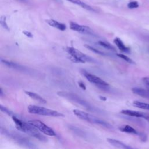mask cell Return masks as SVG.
Here are the masks:
<instances>
[{"label": "cell", "mask_w": 149, "mask_h": 149, "mask_svg": "<svg viewBox=\"0 0 149 149\" xmlns=\"http://www.w3.org/2000/svg\"><path fill=\"white\" fill-rule=\"evenodd\" d=\"M12 118L15 123L16 127L17 130L31 137H34L40 141L43 142L47 141V138L44 136L36 127L30 124L29 122H24L15 115L12 116Z\"/></svg>", "instance_id": "6da1fadb"}, {"label": "cell", "mask_w": 149, "mask_h": 149, "mask_svg": "<svg viewBox=\"0 0 149 149\" xmlns=\"http://www.w3.org/2000/svg\"><path fill=\"white\" fill-rule=\"evenodd\" d=\"M1 133L23 147L30 149H34L36 148V146L28 138L16 132L1 127Z\"/></svg>", "instance_id": "7a4b0ae2"}, {"label": "cell", "mask_w": 149, "mask_h": 149, "mask_svg": "<svg viewBox=\"0 0 149 149\" xmlns=\"http://www.w3.org/2000/svg\"><path fill=\"white\" fill-rule=\"evenodd\" d=\"M73 112L76 116H77L79 118H80L83 120H85V121L91 123L101 125V126L105 127L107 128H109V129L112 128V125L111 124H109L108 122H107L102 119H101L98 118V117H96L89 113L84 112V111L79 110V109H74L73 111Z\"/></svg>", "instance_id": "3957f363"}, {"label": "cell", "mask_w": 149, "mask_h": 149, "mask_svg": "<svg viewBox=\"0 0 149 149\" xmlns=\"http://www.w3.org/2000/svg\"><path fill=\"white\" fill-rule=\"evenodd\" d=\"M58 95L60 97H63L65 98H66L70 101H72L73 102H74L75 103H77L86 109H87L89 111H94L97 112L98 111L99 109L96 108L95 107H93L90 104H89L88 102L85 101L84 100L82 99L80 97H79L77 95L72 93H69V92H66V91H59L58 92Z\"/></svg>", "instance_id": "277c9868"}, {"label": "cell", "mask_w": 149, "mask_h": 149, "mask_svg": "<svg viewBox=\"0 0 149 149\" xmlns=\"http://www.w3.org/2000/svg\"><path fill=\"white\" fill-rule=\"evenodd\" d=\"M28 112L32 114L52 116V117H59L64 116V115L53 109H48L43 107L35 105H30L27 107Z\"/></svg>", "instance_id": "5b68a950"}, {"label": "cell", "mask_w": 149, "mask_h": 149, "mask_svg": "<svg viewBox=\"0 0 149 149\" xmlns=\"http://www.w3.org/2000/svg\"><path fill=\"white\" fill-rule=\"evenodd\" d=\"M66 50L70 55L69 59L74 62L84 63L85 62L94 61V59L91 58L73 47H67Z\"/></svg>", "instance_id": "8992f818"}, {"label": "cell", "mask_w": 149, "mask_h": 149, "mask_svg": "<svg viewBox=\"0 0 149 149\" xmlns=\"http://www.w3.org/2000/svg\"><path fill=\"white\" fill-rule=\"evenodd\" d=\"M28 122L34 127H36L41 133H43L45 135L49 136H55L56 135L55 132L52 128H51L50 127H49L39 120L34 119L29 120Z\"/></svg>", "instance_id": "52a82bcc"}, {"label": "cell", "mask_w": 149, "mask_h": 149, "mask_svg": "<svg viewBox=\"0 0 149 149\" xmlns=\"http://www.w3.org/2000/svg\"><path fill=\"white\" fill-rule=\"evenodd\" d=\"M83 74L85 76V77L88 80L90 83L95 84L97 86L100 87H108L109 86L108 83H107L106 81L103 80L102 79H100V77L90 74L87 72H84Z\"/></svg>", "instance_id": "ba28073f"}, {"label": "cell", "mask_w": 149, "mask_h": 149, "mask_svg": "<svg viewBox=\"0 0 149 149\" xmlns=\"http://www.w3.org/2000/svg\"><path fill=\"white\" fill-rule=\"evenodd\" d=\"M70 24V28L76 31L83 33V34H93V31L92 30L86 26H83V25H80L76 23L71 22L69 23Z\"/></svg>", "instance_id": "9c48e42d"}, {"label": "cell", "mask_w": 149, "mask_h": 149, "mask_svg": "<svg viewBox=\"0 0 149 149\" xmlns=\"http://www.w3.org/2000/svg\"><path fill=\"white\" fill-rule=\"evenodd\" d=\"M121 113L125 115L129 116L131 117L144 118L146 120L149 121V114L144 112L131 110V109H123L121 111Z\"/></svg>", "instance_id": "30bf717a"}, {"label": "cell", "mask_w": 149, "mask_h": 149, "mask_svg": "<svg viewBox=\"0 0 149 149\" xmlns=\"http://www.w3.org/2000/svg\"><path fill=\"white\" fill-rule=\"evenodd\" d=\"M107 140L109 144H111L112 146H114L116 148H118L119 149H134L131 147L130 146L125 144V143H122L119 140L113 139H111V138H108Z\"/></svg>", "instance_id": "8fae6325"}, {"label": "cell", "mask_w": 149, "mask_h": 149, "mask_svg": "<svg viewBox=\"0 0 149 149\" xmlns=\"http://www.w3.org/2000/svg\"><path fill=\"white\" fill-rule=\"evenodd\" d=\"M45 22L49 26H51L53 27L56 28V29H58L60 30L64 31L66 29V27L65 24H64L63 23H59L56 20H53V19H47V20H45Z\"/></svg>", "instance_id": "7c38bea8"}, {"label": "cell", "mask_w": 149, "mask_h": 149, "mask_svg": "<svg viewBox=\"0 0 149 149\" xmlns=\"http://www.w3.org/2000/svg\"><path fill=\"white\" fill-rule=\"evenodd\" d=\"M132 92L135 94H137L143 98H149V91L147 90L139 87H134L132 89Z\"/></svg>", "instance_id": "4fadbf2b"}, {"label": "cell", "mask_w": 149, "mask_h": 149, "mask_svg": "<svg viewBox=\"0 0 149 149\" xmlns=\"http://www.w3.org/2000/svg\"><path fill=\"white\" fill-rule=\"evenodd\" d=\"M1 61L2 63H3L5 65L10 68H13L15 69H17V70H24L25 69L24 68H23L22 66L20 65L18 63H15V62H12L10 61H8L6 60H3V59H1Z\"/></svg>", "instance_id": "5bb4252c"}, {"label": "cell", "mask_w": 149, "mask_h": 149, "mask_svg": "<svg viewBox=\"0 0 149 149\" xmlns=\"http://www.w3.org/2000/svg\"><path fill=\"white\" fill-rule=\"evenodd\" d=\"M25 93L29 96L30 98L34 99V100L42 103V104H45L47 102L46 100L43 98L42 97H41L40 95L34 93V92H31V91H25Z\"/></svg>", "instance_id": "9a60e30c"}, {"label": "cell", "mask_w": 149, "mask_h": 149, "mask_svg": "<svg viewBox=\"0 0 149 149\" xmlns=\"http://www.w3.org/2000/svg\"><path fill=\"white\" fill-rule=\"evenodd\" d=\"M119 129L123 132H125V133H130V134H136V135H140L139 133L133 127L127 125H123L121 126L120 127H119Z\"/></svg>", "instance_id": "2e32d148"}, {"label": "cell", "mask_w": 149, "mask_h": 149, "mask_svg": "<svg viewBox=\"0 0 149 149\" xmlns=\"http://www.w3.org/2000/svg\"><path fill=\"white\" fill-rule=\"evenodd\" d=\"M114 42L118 47V48L122 51L125 52H130V49L127 47H126L122 41L119 38H115L114 40Z\"/></svg>", "instance_id": "e0dca14e"}, {"label": "cell", "mask_w": 149, "mask_h": 149, "mask_svg": "<svg viewBox=\"0 0 149 149\" xmlns=\"http://www.w3.org/2000/svg\"><path fill=\"white\" fill-rule=\"evenodd\" d=\"M133 106H134L136 107H137L139 108H141V109H143L149 111V104L140 102V101H134L133 102Z\"/></svg>", "instance_id": "ac0fdd59"}, {"label": "cell", "mask_w": 149, "mask_h": 149, "mask_svg": "<svg viewBox=\"0 0 149 149\" xmlns=\"http://www.w3.org/2000/svg\"><path fill=\"white\" fill-rule=\"evenodd\" d=\"M98 42L101 46H102L104 48H105L108 49L112 50V51H115L116 50L115 48L108 42H104V41H99Z\"/></svg>", "instance_id": "d6986e66"}, {"label": "cell", "mask_w": 149, "mask_h": 149, "mask_svg": "<svg viewBox=\"0 0 149 149\" xmlns=\"http://www.w3.org/2000/svg\"><path fill=\"white\" fill-rule=\"evenodd\" d=\"M84 47L87 48L88 49H89L91 51H92V52H93L94 53H96L97 54H99V55H103V56L107 55L104 52H102V51H100V50H98V49H96V48H94V47H91V46H90L89 45H87V44L84 45Z\"/></svg>", "instance_id": "ffe728a7"}, {"label": "cell", "mask_w": 149, "mask_h": 149, "mask_svg": "<svg viewBox=\"0 0 149 149\" xmlns=\"http://www.w3.org/2000/svg\"><path fill=\"white\" fill-rule=\"evenodd\" d=\"M116 55H117L118 56H119V58L125 60L126 62H127L129 63H131V64H135V62L132 59H130L128 56H126L125 55H123V54H117Z\"/></svg>", "instance_id": "44dd1931"}, {"label": "cell", "mask_w": 149, "mask_h": 149, "mask_svg": "<svg viewBox=\"0 0 149 149\" xmlns=\"http://www.w3.org/2000/svg\"><path fill=\"white\" fill-rule=\"evenodd\" d=\"M0 109H1V111L2 112H3L6 113L7 115H9V116H12L14 115H13V113L12 111H10L9 109H8L7 108H6L5 107H3V106L2 105H0Z\"/></svg>", "instance_id": "7402d4cb"}, {"label": "cell", "mask_w": 149, "mask_h": 149, "mask_svg": "<svg viewBox=\"0 0 149 149\" xmlns=\"http://www.w3.org/2000/svg\"><path fill=\"white\" fill-rule=\"evenodd\" d=\"M5 19H6L5 17L2 16V17H1V19H0V24H1V26H2L5 29H6L7 30H9V27H8V26L7 23H6Z\"/></svg>", "instance_id": "603a6c76"}, {"label": "cell", "mask_w": 149, "mask_h": 149, "mask_svg": "<svg viewBox=\"0 0 149 149\" xmlns=\"http://www.w3.org/2000/svg\"><path fill=\"white\" fill-rule=\"evenodd\" d=\"M139 6V3L137 1H132L127 4V7L129 9H134Z\"/></svg>", "instance_id": "cb8c5ba5"}, {"label": "cell", "mask_w": 149, "mask_h": 149, "mask_svg": "<svg viewBox=\"0 0 149 149\" xmlns=\"http://www.w3.org/2000/svg\"><path fill=\"white\" fill-rule=\"evenodd\" d=\"M142 80L144 85L147 87V90L149 91V77H144Z\"/></svg>", "instance_id": "d4e9b609"}, {"label": "cell", "mask_w": 149, "mask_h": 149, "mask_svg": "<svg viewBox=\"0 0 149 149\" xmlns=\"http://www.w3.org/2000/svg\"><path fill=\"white\" fill-rule=\"evenodd\" d=\"M67 1L80 6H81L82 4L83 3V2H82L81 0H67Z\"/></svg>", "instance_id": "484cf974"}, {"label": "cell", "mask_w": 149, "mask_h": 149, "mask_svg": "<svg viewBox=\"0 0 149 149\" xmlns=\"http://www.w3.org/2000/svg\"><path fill=\"white\" fill-rule=\"evenodd\" d=\"M23 33L26 35L27 37H33V34L29 32V31H23Z\"/></svg>", "instance_id": "4316f807"}, {"label": "cell", "mask_w": 149, "mask_h": 149, "mask_svg": "<svg viewBox=\"0 0 149 149\" xmlns=\"http://www.w3.org/2000/svg\"><path fill=\"white\" fill-rule=\"evenodd\" d=\"M79 86H80L83 90H86V87L85 84H84L83 82L79 81Z\"/></svg>", "instance_id": "83f0119b"}, {"label": "cell", "mask_w": 149, "mask_h": 149, "mask_svg": "<svg viewBox=\"0 0 149 149\" xmlns=\"http://www.w3.org/2000/svg\"><path fill=\"white\" fill-rule=\"evenodd\" d=\"M100 99H101L102 100H104V101H105V100H106V98L105 97H100Z\"/></svg>", "instance_id": "f1b7e54d"}]
</instances>
